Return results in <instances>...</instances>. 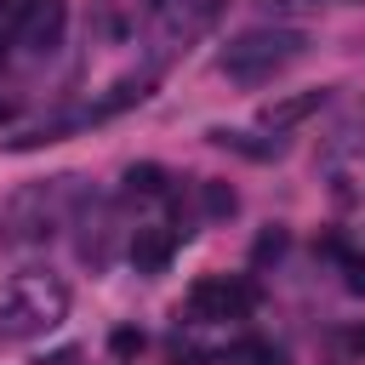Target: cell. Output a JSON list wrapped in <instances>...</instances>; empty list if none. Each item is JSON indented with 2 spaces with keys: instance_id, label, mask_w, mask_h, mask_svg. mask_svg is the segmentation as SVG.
<instances>
[{
  "instance_id": "4fadbf2b",
  "label": "cell",
  "mask_w": 365,
  "mask_h": 365,
  "mask_svg": "<svg viewBox=\"0 0 365 365\" xmlns=\"http://www.w3.org/2000/svg\"><path fill=\"white\" fill-rule=\"evenodd\" d=\"M342 268H348V291H354V297H365V257H348Z\"/></svg>"
},
{
  "instance_id": "277c9868",
  "label": "cell",
  "mask_w": 365,
  "mask_h": 365,
  "mask_svg": "<svg viewBox=\"0 0 365 365\" xmlns=\"http://www.w3.org/2000/svg\"><path fill=\"white\" fill-rule=\"evenodd\" d=\"M245 308H251V285H240V279H200L188 291V314H200V319H240Z\"/></svg>"
},
{
  "instance_id": "30bf717a",
  "label": "cell",
  "mask_w": 365,
  "mask_h": 365,
  "mask_svg": "<svg viewBox=\"0 0 365 365\" xmlns=\"http://www.w3.org/2000/svg\"><path fill=\"white\" fill-rule=\"evenodd\" d=\"M125 188H131V194H160V188H165V171L143 160V165H131V171H125Z\"/></svg>"
},
{
  "instance_id": "8fae6325",
  "label": "cell",
  "mask_w": 365,
  "mask_h": 365,
  "mask_svg": "<svg viewBox=\"0 0 365 365\" xmlns=\"http://www.w3.org/2000/svg\"><path fill=\"white\" fill-rule=\"evenodd\" d=\"M108 354H114V359H137V354H143V331H137V325L108 331Z\"/></svg>"
},
{
  "instance_id": "7c38bea8",
  "label": "cell",
  "mask_w": 365,
  "mask_h": 365,
  "mask_svg": "<svg viewBox=\"0 0 365 365\" xmlns=\"http://www.w3.org/2000/svg\"><path fill=\"white\" fill-rule=\"evenodd\" d=\"M279 251H285V228H262L257 245H251V262H268V257H279Z\"/></svg>"
},
{
  "instance_id": "5b68a950",
  "label": "cell",
  "mask_w": 365,
  "mask_h": 365,
  "mask_svg": "<svg viewBox=\"0 0 365 365\" xmlns=\"http://www.w3.org/2000/svg\"><path fill=\"white\" fill-rule=\"evenodd\" d=\"M63 29H68V6L63 0H29V11L17 17V40L29 51H51L63 40Z\"/></svg>"
},
{
  "instance_id": "ba28073f",
  "label": "cell",
  "mask_w": 365,
  "mask_h": 365,
  "mask_svg": "<svg viewBox=\"0 0 365 365\" xmlns=\"http://www.w3.org/2000/svg\"><path fill=\"white\" fill-rule=\"evenodd\" d=\"M200 211H205L211 222H228V217L240 211V194H234L228 182H217V177H205V182H200Z\"/></svg>"
},
{
  "instance_id": "6da1fadb",
  "label": "cell",
  "mask_w": 365,
  "mask_h": 365,
  "mask_svg": "<svg viewBox=\"0 0 365 365\" xmlns=\"http://www.w3.org/2000/svg\"><path fill=\"white\" fill-rule=\"evenodd\" d=\"M68 314V285L57 274H17L0 285V342H29L63 325Z\"/></svg>"
},
{
  "instance_id": "3957f363",
  "label": "cell",
  "mask_w": 365,
  "mask_h": 365,
  "mask_svg": "<svg viewBox=\"0 0 365 365\" xmlns=\"http://www.w3.org/2000/svg\"><path fill=\"white\" fill-rule=\"evenodd\" d=\"M57 222V188H23L11 200V217H6V240L11 245H29V240H46Z\"/></svg>"
},
{
  "instance_id": "5bb4252c",
  "label": "cell",
  "mask_w": 365,
  "mask_h": 365,
  "mask_svg": "<svg viewBox=\"0 0 365 365\" xmlns=\"http://www.w3.org/2000/svg\"><path fill=\"white\" fill-rule=\"evenodd\" d=\"M354 354H365V325H359V331H354Z\"/></svg>"
},
{
  "instance_id": "8992f818",
  "label": "cell",
  "mask_w": 365,
  "mask_h": 365,
  "mask_svg": "<svg viewBox=\"0 0 365 365\" xmlns=\"http://www.w3.org/2000/svg\"><path fill=\"white\" fill-rule=\"evenodd\" d=\"M319 103H325V91H297V97H274V103H262V125L285 131V125L308 120V114H314Z\"/></svg>"
},
{
  "instance_id": "52a82bcc",
  "label": "cell",
  "mask_w": 365,
  "mask_h": 365,
  "mask_svg": "<svg viewBox=\"0 0 365 365\" xmlns=\"http://www.w3.org/2000/svg\"><path fill=\"white\" fill-rule=\"evenodd\" d=\"M131 262H137V274H160V268L171 262V234H160V228H137V240H131Z\"/></svg>"
},
{
  "instance_id": "7a4b0ae2",
  "label": "cell",
  "mask_w": 365,
  "mask_h": 365,
  "mask_svg": "<svg viewBox=\"0 0 365 365\" xmlns=\"http://www.w3.org/2000/svg\"><path fill=\"white\" fill-rule=\"evenodd\" d=\"M302 51H308V34L302 29H245V34H234L217 51V68L228 80H240V86H262L279 68H291Z\"/></svg>"
},
{
  "instance_id": "9c48e42d",
  "label": "cell",
  "mask_w": 365,
  "mask_h": 365,
  "mask_svg": "<svg viewBox=\"0 0 365 365\" xmlns=\"http://www.w3.org/2000/svg\"><path fill=\"white\" fill-rule=\"evenodd\" d=\"M211 143H217V148H234V154H245V160H268V154H274V143H251L245 131H228V125H217Z\"/></svg>"
}]
</instances>
